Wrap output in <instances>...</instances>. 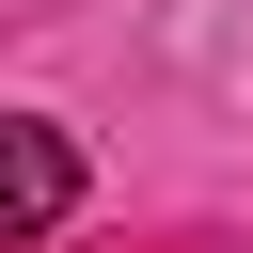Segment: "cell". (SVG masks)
I'll list each match as a JSON object with an SVG mask.
<instances>
[{
  "mask_svg": "<svg viewBox=\"0 0 253 253\" xmlns=\"http://www.w3.org/2000/svg\"><path fill=\"white\" fill-rule=\"evenodd\" d=\"M0 158H16V237H47V221L79 206V142H63L47 111H16V126H0Z\"/></svg>",
  "mask_w": 253,
  "mask_h": 253,
  "instance_id": "obj_1",
  "label": "cell"
}]
</instances>
